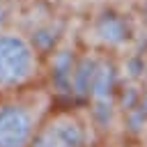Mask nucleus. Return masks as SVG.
Segmentation results:
<instances>
[{"mask_svg":"<svg viewBox=\"0 0 147 147\" xmlns=\"http://www.w3.org/2000/svg\"><path fill=\"white\" fill-rule=\"evenodd\" d=\"M126 147H142V145H138V142L133 140V142H126Z\"/></svg>","mask_w":147,"mask_h":147,"instance_id":"nucleus-6","label":"nucleus"},{"mask_svg":"<svg viewBox=\"0 0 147 147\" xmlns=\"http://www.w3.org/2000/svg\"><path fill=\"white\" fill-rule=\"evenodd\" d=\"M136 142L142 145V147H147V117L142 119V124H140V129H138V133H136Z\"/></svg>","mask_w":147,"mask_h":147,"instance_id":"nucleus-4","label":"nucleus"},{"mask_svg":"<svg viewBox=\"0 0 147 147\" xmlns=\"http://www.w3.org/2000/svg\"><path fill=\"white\" fill-rule=\"evenodd\" d=\"M142 113H147V92H145V99H142ZM147 117V115H145Z\"/></svg>","mask_w":147,"mask_h":147,"instance_id":"nucleus-5","label":"nucleus"},{"mask_svg":"<svg viewBox=\"0 0 147 147\" xmlns=\"http://www.w3.org/2000/svg\"><path fill=\"white\" fill-rule=\"evenodd\" d=\"M30 147H90V129L74 110H51Z\"/></svg>","mask_w":147,"mask_h":147,"instance_id":"nucleus-3","label":"nucleus"},{"mask_svg":"<svg viewBox=\"0 0 147 147\" xmlns=\"http://www.w3.org/2000/svg\"><path fill=\"white\" fill-rule=\"evenodd\" d=\"M39 51L21 32L0 30V92L28 90L39 76Z\"/></svg>","mask_w":147,"mask_h":147,"instance_id":"nucleus-2","label":"nucleus"},{"mask_svg":"<svg viewBox=\"0 0 147 147\" xmlns=\"http://www.w3.org/2000/svg\"><path fill=\"white\" fill-rule=\"evenodd\" d=\"M53 110L44 90H21L0 96V147H30Z\"/></svg>","mask_w":147,"mask_h":147,"instance_id":"nucleus-1","label":"nucleus"}]
</instances>
